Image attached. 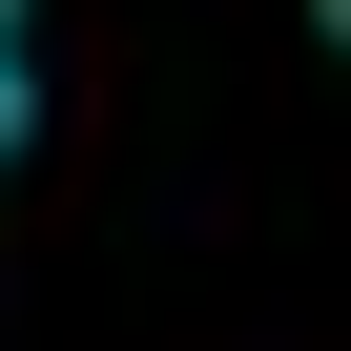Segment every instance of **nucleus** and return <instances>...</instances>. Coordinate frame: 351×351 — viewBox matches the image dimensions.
Masks as SVG:
<instances>
[{"label":"nucleus","mask_w":351,"mask_h":351,"mask_svg":"<svg viewBox=\"0 0 351 351\" xmlns=\"http://www.w3.org/2000/svg\"><path fill=\"white\" fill-rule=\"evenodd\" d=\"M310 42H351V0H310Z\"/></svg>","instance_id":"f03ea898"},{"label":"nucleus","mask_w":351,"mask_h":351,"mask_svg":"<svg viewBox=\"0 0 351 351\" xmlns=\"http://www.w3.org/2000/svg\"><path fill=\"white\" fill-rule=\"evenodd\" d=\"M42 124V83H21V0H0V145H21Z\"/></svg>","instance_id":"f257e3e1"}]
</instances>
